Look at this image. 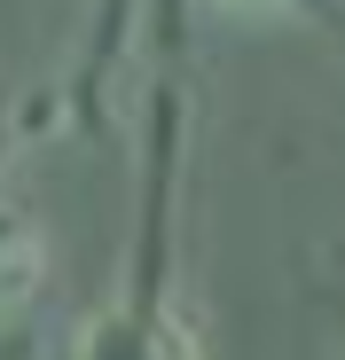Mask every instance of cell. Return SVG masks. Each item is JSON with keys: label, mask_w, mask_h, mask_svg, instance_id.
<instances>
[{"label": "cell", "mask_w": 345, "mask_h": 360, "mask_svg": "<svg viewBox=\"0 0 345 360\" xmlns=\"http://www.w3.org/2000/svg\"><path fill=\"white\" fill-rule=\"evenodd\" d=\"M172 188H181V94L157 86L134 259H126L118 290L71 329L63 360H212L196 314L181 306V274H172Z\"/></svg>", "instance_id": "cell-1"}, {"label": "cell", "mask_w": 345, "mask_h": 360, "mask_svg": "<svg viewBox=\"0 0 345 360\" xmlns=\"http://www.w3.org/2000/svg\"><path fill=\"white\" fill-rule=\"evenodd\" d=\"M39 290H47V227L16 188H0V321L24 314Z\"/></svg>", "instance_id": "cell-2"}, {"label": "cell", "mask_w": 345, "mask_h": 360, "mask_svg": "<svg viewBox=\"0 0 345 360\" xmlns=\"http://www.w3.org/2000/svg\"><path fill=\"white\" fill-rule=\"evenodd\" d=\"M181 8H189V0H157V24L172 32V16H181ZM236 8H330V16H337V0H236Z\"/></svg>", "instance_id": "cell-3"}]
</instances>
